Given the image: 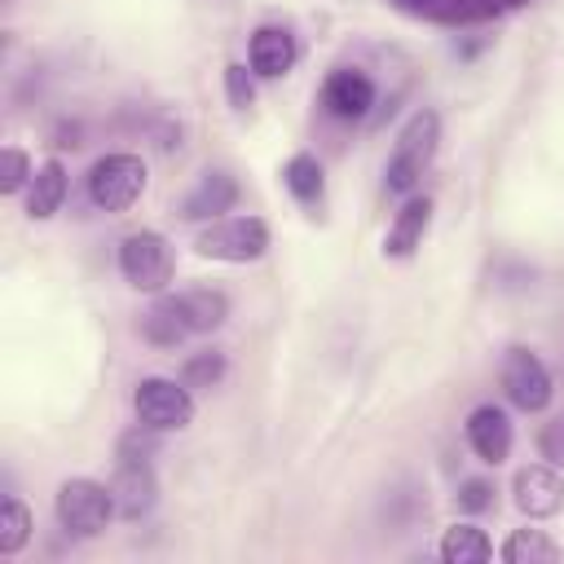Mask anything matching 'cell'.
<instances>
[{"label":"cell","instance_id":"1","mask_svg":"<svg viewBox=\"0 0 564 564\" xmlns=\"http://www.w3.org/2000/svg\"><path fill=\"white\" fill-rule=\"evenodd\" d=\"M436 145H441V115L423 106L401 123V132L392 141V154H388V167H383V189L397 194V198L414 194V185L423 181V172L436 159Z\"/></svg>","mask_w":564,"mask_h":564},{"label":"cell","instance_id":"2","mask_svg":"<svg viewBox=\"0 0 564 564\" xmlns=\"http://www.w3.org/2000/svg\"><path fill=\"white\" fill-rule=\"evenodd\" d=\"M53 516H57V524H62L66 533H75V538H97L119 511H115L110 485H101V480H93V476H70V480H62L57 494H53Z\"/></svg>","mask_w":564,"mask_h":564},{"label":"cell","instance_id":"3","mask_svg":"<svg viewBox=\"0 0 564 564\" xmlns=\"http://www.w3.org/2000/svg\"><path fill=\"white\" fill-rule=\"evenodd\" d=\"M194 251L203 260H220V264H251L269 251V225L260 216H220L207 220V229H198Z\"/></svg>","mask_w":564,"mask_h":564},{"label":"cell","instance_id":"4","mask_svg":"<svg viewBox=\"0 0 564 564\" xmlns=\"http://www.w3.org/2000/svg\"><path fill=\"white\" fill-rule=\"evenodd\" d=\"M119 273L132 291H145V295H159L167 291L172 273H176V256H172V242L159 234V229H137L119 242Z\"/></svg>","mask_w":564,"mask_h":564},{"label":"cell","instance_id":"5","mask_svg":"<svg viewBox=\"0 0 564 564\" xmlns=\"http://www.w3.org/2000/svg\"><path fill=\"white\" fill-rule=\"evenodd\" d=\"M145 189V163L141 154H128V150H115V154H101L93 167H88V198L97 212H128Z\"/></svg>","mask_w":564,"mask_h":564},{"label":"cell","instance_id":"6","mask_svg":"<svg viewBox=\"0 0 564 564\" xmlns=\"http://www.w3.org/2000/svg\"><path fill=\"white\" fill-rule=\"evenodd\" d=\"M132 405H137V423L145 427H159V432H181L189 427L194 419V397L181 379H163V375H150L137 383L132 392Z\"/></svg>","mask_w":564,"mask_h":564},{"label":"cell","instance_id":"7","mask_svg":"<svg viewBox=\"0 0 564 564\" xmlns=\"http://www.w3.org/2000/svg\"><path fill=\"white\" fill-rule=\"evenodd\" d=\"M502 392H507V401L516 405V410H524V414H538V410H546L551 405V397H555V383H551V370L542 366V357L538 352H529V348H507V357H502Z\"/></svg>","mask_w":564,"mask_h":564},{"label":"cell","instance_id":"8","mask_svg":"<svg viewBox=\"0 0 564 564\" xmlns=\"http://www.w3.org/2000/svg\"><path fill=\"white\" fill-rule=\"evenodd\" d=\"M511 498L529 520H546L564 507V476L551 463H529L511 480Z\"/></svg>","mask_w":564,"mask_h":564},{"label":"cell","instance_id":"9","mask_svg":"<svg viewBox=\"0 0 564 564\" xmlns=\"http://www.w3.org/2000/svg\"><path fill=\"white\" fill-rule=\"evenodd\" d=\"M427 225H432V198L427 194H405L397 216H392V225H388V234H383V256H392V260L414 256L423 247Z\"/></svg>","mask_w":564,"mask_h":564},{"label":"cell","instance_id":"10","mask_svg":"<svg viewBox=\"0 0 564 564\" xmlns=\"http://www.w3.org/2000/svg\"><path fill=\"white\" fill-rule=\"evenodd\" d=\"M511 441H516V432H511V419L502 405H476L467 414V445L476 449L480 463L498 467L511 454Z\"/></svg>","mask_w":564,"mask_h":564},{"label":"cell","instance_id":"11","mask_svg":"<svg viewBox=\"0 0 564 564\" xmlns=\"http://www.w3.org/2000/svg\"><path fill=\"white\" fill-rule=\"evenodd\" d=\"M110 494H115V511H119L123 520L150 516L154 502H159L154 467H150V463H119V467H115V480H110Z\"/></svg>","mask_w":564,"mask_h":564},{"label":"cell","instance_id":"12","mask_svg":"<svg viewBox=\"0 0 564 564\" xmlns=\"http://www.w3.org/2000/svg\"><path fill=\"white\" fill-rule=\"evenodd\" d=\"M295 57H300V48H295V35H291L286 26H260V31L251 35V44H247V66H251V75H260V79L286 75V70L295 66Z\"/></svg>","mask_w":564,"mask_h":564},{"label":"cell","instance_id":"13","mask_svg":"<svg viewBox=\"0 0 564 564\" xmlns=\"http://www.w3.org/2000/svg\"><path fill=\"white\" fill-rule=\"evenodd\" d=\"M322 106H326L335 119H366L370 106H375V84H370V75H361V70H335V75L322 84Z\"/></svg>","mask_w":564,"mask_h":564},{"label":"cell","instance_id":"14","mask_svg":"<svg viewBox=\"0 0 564 564\" xmlns=\"http://www.w3.org/2000/svg\"><path fill=\"white\" fill-rule=\"evenodd\" d=\"M238 203V181L229 172H203L198 185L181 198V216L185 220H220L225 212H234Z\"/></svg>","mask_w":564,"mask_h":564},{"label":"cell","instance_id":"15","mask_svg":"<svg viewBox=\"0 0 564 564\" xmlns=\"http://www.w3.org/2000/svg\"><path fill=\"white\" fill-rule=\"evenodd\" d=\"M141 335H145L150 344H159V348H176V344H185V339L194 335L181 291H176V295H159V300L141 313Z\"/></svg>","mask_w":564,"mask_h":564},{"label":"cell","instance_id":"16","mask_svg":"<svg viewBox=\"0 0 564 564\" xmlns=\"http://www.w3.org/2000/svg\"><path fill=\"white\" fill-rule=\"evenodd\" d=\"M66 189H70V176L62 167V159H44L26 185V216L31 220H53L66 203Z\"/></svg>","mask_w":564,"mask_h":564},{"label":"cell","instance_id":"17","mask_svg":"<svg viewBox=\"0 0 564 564\" xmlns=\"http://www.w3.org/2000/svg\"><path fill=\"white\" fill-rule=\"evenodd\" d=\"M441 560L445 564H485L489 555H494V542H489V533L480 529V524H471V520H458V524H449L445 533H441Z\"/></svg>","mask_w":564,"mask_h":564},{"label":"cell","instance_id":"18","mask_svg":"<svg viewBox=\"0 0 564 564\" xmlns=\"http://www.w3.org/2000/svg\"><path fill=\"white\" fill-rule=\"evenodd\" d=\"M181 300H185V313H189L194 335H212L229 317V295L216 291V286H189V291H181Z\"/></svg>","mask_w":564,"mask_h":564},{"label":"cell","instance_id":"19","mask_svg":"<svg viewBox=\"0 0 564 564\" xmlns=\"http://www.w3.org/2000/svg\"><path fill=\"white\" fill-rule=\"evenodd\" d=\"M498 555H502L507 564H555V560H560V546H555L542 529H516V533L498 546Z\"/></svg>","mask_w":564,"mask_h":564},{"label":"cell","instance_id":"20","mask_svg":"<svg viewBox=\"0 0 564 564\" xmlns=\"http://www.w3.org/2000/svg\"><path fill=\"white\" fill-rule=\"evenodd\" d=\"M282 185L291 189L295 203H317L322 189H326V176H322V163L313 154H291L286 167H282Z\"/></svg>","mask_w":564,"mask_h":564},{"label":"cell","instance_id":"21","mask_svg":"<svg viewBox=\"0 0 564 564\" xmlns=\"http://www.w3.org/2000/svg\"><path fill=\"white\" fill-rule=\"evenodd\" d=\"M31 529H35V524H31L26 502L9 494V498H4V507H0V555H4V560H13V555L31 542Z\"/></svg>","mask_w":564,"mask_h":564},{"label":"cell","instance_id":"22","mask_svg":"<svg viewBox=\"0 0 564 564\" xmlns=\"http://www.w3.org/2000/svg\"><path fill=\"white\" fill-rule=\"evenodd\" d=\"M220 375H225V357L220 352H194L181 366V383L185 388H212V383H220Z\"/></svg>","mask_w":564,"mask_h":564},{"label":"cell","instance_id":"23","mask_svg":"<svg viewBox=\"0 0 564 564\" xmlns=\"http://www.w3.org/2000/svg\"><path fill=\"white\" fill-rule=\"evenodd\" d=\"M119 463H150L154 454H159V427H145V423H137L132 432H123L119 436Z\"/></svg>","mask_w":564,"mask_h":564},{"label":"cell","instance_id":"24","mask_svg":"<svg viewBox=\"0 0 564 564\" xmlns=\"http://www.w3.org/2000/svg\"><path fill=\"white\" fill-rule=\"evenodd\" d=\"M31 176H35V167H31L26 150H22V145H4V172H0V194H18L22 185H31Z\"/></svg>","mask_w":564,"mask_h":564},{"label":"cell","instance_id":"25","mask_svg":"<svg viewBox=\"0 0 564 564\" xmlns=\"http://www.w3.org/2000/svg\"><path fill=\"white\" fill-rule=\"evenodd\" d=\"M225 93H229V106H234V110H247V106H251L256 88H251V75H247L242 62H229V66H225Z\"/></svg>","mask_w":564,"mask_h":564},{"label":"cell","instance_id":"26","mask_svg":"<svg viewBox=\"0 0 564 564\" xmlns=\"http://www.w3.org/2000/svg\"><path fill=\"white\" fill-rule=\"evenodd\" d=\"M538 454H542L551 467H564V414H555L551 423H542V432H538Z\"/></svg>","mask_w":564,"mask_h":564},{"label":"cell","instance_id":"27","mask_svg":"<svg viewBox=\"0 0 564 564\" xmlns=\"http://www.w3.org/2000/svg\"><path fill=\"white\" fill-rule=\"evenodd\" d=\"M458 507H463V511H471V516L489 511V507H494V485H489V480H480V476L463 480V485H458Z\"/></svg>","mask_w":564,"mask_h":564},{"label":"cell","instance_id":"28","mask_svg":"<svg viewBox=\"0 0 564 564\" xmlns=\"http://www.w3.org/2000/svg\"><path fill=\"white\" fill-rule=\"evenodd\" d=\"M401 4H427V0H401Z\"/></svg>","mask_w":564,"mask_h":564}]
</instances>
